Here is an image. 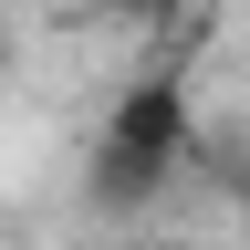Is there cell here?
Listing matches in <instances>:
<instances>
[{"instance_id": "cell-1", "label": "cell", "mask_w": 250, "mask_h": 250, "mask_svg": "<svg viewBox=\"0 0 250 250\" xmlns=\"http://www.w3.org/2000/svg\"><path fill=\"white\" fill-rule=\"evenodd\" d=\"M198 156V104H188L177 73H136L104 104V136H94V167H83V198L104 219H136L177 188V167Z\"/></svg>"}, {"instance_id": "cell-2", "label": "cell", "mask_w": 250, "mask_h": 250, "mask_svg": "<svg viewBox=\"0 0 250 250\" xmlns=\"http://www.w3.org/2000/svg\"><path fill=\"white\" fill-rule=\"evenodd\" d=\"M208 177H219V188H229V198L250 208V146H240V136H229V146H219V156H208Z\"/></svg>"}, {"instance_id": "cell-3", "label": "cell", "mask_w": 250, "mask_h": 250, "mask_svg": "<svg viewBox=\"0 0 250 250\" xmlns=\"http://www.w3.org/2000/svg\"><path fill=\"white\" fill-rule=\"evenodd\" d=\"M115 21H167V0H115Z\"/></svg>"}, {"instance_id": "cell-4", "label": "cell", "mask_w": 250, "mask_h": 250, "mask_svg": "<svg viewBox=\"0 0 250 250\" xmlns=\"http://www.w3.org/2000/svg\"><path fill=\"white\" fill-rule=\"evenodd\" d=\"M0 62H11V42H0Z\"/></svg>"}]
</instances>
